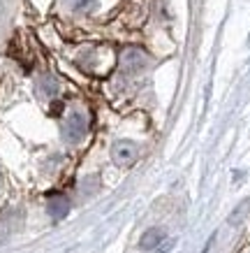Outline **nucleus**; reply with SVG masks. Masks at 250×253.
<instances>
[{
	"label": "nucleus",
	"instance_id": "nucleus-6",
	"mask_svg": "<svg viewBox=\"0 0 250 253\" xmlns=\"http://www.w3.org/2000/svg\"><path fill=\"white\" fill-rule=\"evenodd\" d=\"M39 93H42L44 98H53V95L58 93V82H56L51 75H44L42 82H39Z\"/></svg>",
	"mask_w": 250,
	"mask_h": 253
},
{
	"label": "nucleus",
	"instance_id": "nucleus-2",
	"mask_svg": "<svg viewBox=\"0 0 250 253\" xmlns=\"http://www.w3.org/2000/svg\"><path fill=\"white\" fill-rule=\"evenodd\" d=\"M137 156H139V149H137L135 142L121 139V142H116L111 146V158H114V163L118 168H130L137 161Z\"/></svg>",
	"mask_w": 250,
	"mask_h": 253
},
{
	"label": "nucleus",
	"instance_id": "nucleus-1",
	"mask_svg": "<svg viewBox=\"0 0 250 253\" xmlns=\"http://www.w3.org/2000/svg\"><path fill=\"white\" fill-rule=\"evenodd\" d=\"M88 132V116L83 112H72L63 123V137L68 142H79Z\"/></svg>",
	"mask_w": 250,
	"mask_h": 253
},
{
	"label": "nucleus",
	"instance_id": "nucleus-7",
	"mask_svg": "<svg viewBox=\"0 0 250 253\" xmlns=\"http://www.w3.org/2000/svg\"><path fill=\"white\" fill-rule=\"evenodd\" d=\"M51 211H53V216H63L65 211H68V205L56 200V202H51Z\"/></svg>",
	"mask_w": 250,
	"mask_h": 253
},
{
	"label": "nucleus",
	"instance_id": "nucleus-3",
	"mask_svg": "<svg viewBox=\"0 0 250 253\" xmlns=\"http://www.w3.org/2000/svg\"><path fill=\"white\" fill-rule=\"evenodd\" d=\"M165 239V232L160 230V228H151V230H146L142 235V242L139 246L144 249V251H153V249H160V242Z\"/></svg>",
	"mask_w": 250,
	"mask_h": 253
},
{
	"label": "nucleus",
	"instance_id": "nucleus-5",
	"mask_svg": "<svg viewBox=\"0 0 250 253\" xmlns=\"http://www.w3.org/2000/svg\"><path fill=\"white\" fill-rule=\"evenodd\" d=\"M98 0H63V5L70 9V12H76V14H83V12H91L95 7Z\"/></svg>",
	"mask_w": 250,
	"mask_h": 253
},
{
	"label": "nucleus",
	"instance_id": "nucleus-4",
	"mask_svg": "<svg viewBox=\"0 0 250 253\" xmlns=\"http://www.w3.org/2000/svg\"><path fill=\"white\" fill-rule=\"evenodd\" d=\"M146 63V56L139 54V51H128L125 58H123V68L128 70V72H139V70L144 68Z\"/></svg>",
	"mask_w": 250,
	"mask_h": 253
}]
</instances>
